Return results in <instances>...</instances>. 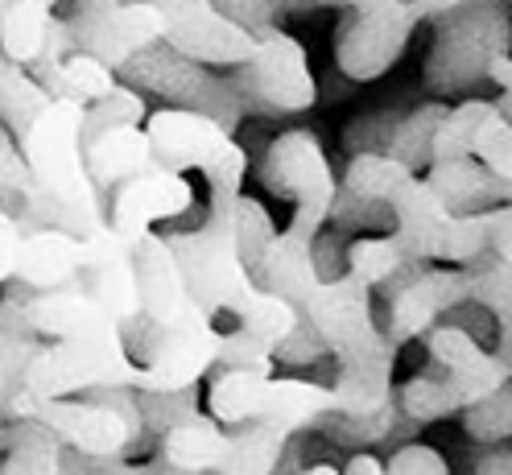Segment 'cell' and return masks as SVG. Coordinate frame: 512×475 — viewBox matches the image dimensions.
<instances>
[{
  "instance_id": "obj_12",
  "label": "cell",
  "mask_w": 512,
  "mask_h": 475,
  "mask_svg": "<svg viewBox=\"0 0 512 475\" xmlns=\"http://www.w3.org/2000/svg\"><path fill=\"white\" fill-rule=\"evenodd\" d=\"M141 364L128 356L124 339L120 343H54L29 360L25 389L54 401V397H83L104 385H128L137 389Z\"/></svg>"
},
{
  "instance_id": "obj_62",
  "label": "cell",
  "mask_w": 512,
  "mask_h": 475,
  "mask_svg": "<svg viewBox=\"0 0 512 475\" xmlns=\"http://www.w3.org/2000/svg\"><path fill=\"white\" fill-rule=\"evenodd\" d=\"M5 149H9V137H0V162H5Z\"/></svg>"
},
{
  "instance_id": "obj_59",
  "label": "cell",
  "mask_w": 512,
  "mask_h": 475,
  "mask_svg": "<svg viewBox=\"0 0 512 475\" xmlns=\"http://www.w3.org/2000/svg\"><path fill=\"white\" fill-rule=\"evenodd\" d=\"M104 475H145V463H133V459H120V463H112Z\"/></svg>"
},
{
  "instance_id": "obj_42",
  "label": "cell",
  "mask_w": 512,
  "mask_h": 475,
  "mask_svg": "<svg viewBox=\"0 0 512 475\" xmlns=\"http://www.w3.org/2000/svg\"><path fill=\"white\" fill-rule=\"evenodd\" d=\"M219 372H248V376H277L273 347L248 335L244 327H232L219 335Z\"/></svg>"
},
{
  "instance_id": "obj_45",
  "label": "cell",
  "mask_w": 512,
  "mask_h": 475,
  "mask_svg": "<svg viewBox=\"0 0 512 475\" xmlns=\"http://www.w3.org/2000/svg\"><path fill=\"white\" fill-rule=\"evenodd\" d=\"M384 471L389 475H451V463L434 447H426V442H401L393 459L384 463Z\"/></svg>"
},
{
  "instance_id": "obj_8",
  "label": "cell",
  "mask_w": 512,
  "mask_h": 475,
  "mask_svg": "<svg viewBox=\"0 0 512 475\" xmlns=\"http://www.w3.org/2000/svg\"><path fill=\"white\" fill-rule=\"evenodd\" d=\"M0 422H42L46 430H54L62 438V447L91 455V459H133V455L149 451L145 438L128 426V418H120L116 409H104L87 397L42 401L21 385L5 401V409H0Z\"/></svg>"
},
{
  "instance_id": "obj_22",
  "label": "cell",
  "mask_w": 512,
  "mask_h": 475,
  "mask_svg": "<svg viewBox=\"0 0 512 475\" xmlns=\"http://www.w3.org/2000/svg\"><path fill=\"white\" fill-rule=\"evenodd\" d=\"M83 153H87L91 182L100 186L104 195H116L124 182H133V178H141L157 166L145 124H137V129H112L104 137H95L91 145H83Z\"/></svg>"
},
{
  "instance_id": "obj_20",
  "label": "cell",
  "mask_w": 512,
  "mask_h": 475,
  "mask_svg": "<svg viewBox=\"0 0 512 475\" xmlns=\"http://www.w3.org/2000/svg\"><path fill=\"white\" fill-rule=\"evenodd\" d=\"M25 323L38 339H54V343H120L124 339V327L79 281L67 285V290L34 294L25 302Z\"/></svg>"
},
{
  "instance_id": "obj_50",
  "label": "cell",
  "mask_w": 512,
  "mask_h": 475,
  "mask_svg": "<svg viewBox=\"0 0 512 475\" xmlns=\"http://www.w3.org/2000/svg\"><path fill=\"white\" fill-rule=\"evenodd\" d=\"M343 244L335 240V236H318L314 240V265H318V277L323 281H335V277H343L347 273V252H339Z\"/></svg>"
},
{
  "instance_id": "obj_2",
  "label": "cell",
  "mask_w": 512,
  "mask_h": 475,
  "mask_svg": "<svg viewBox=\"0 0 512 475\" xmlns=\"http://www.w3.org/2000/svg\"><path fill=\"white\" fill-rule=\"evenodd\" d=\"M153 157L162 170L174 174H203L211 186V207H232L244 195L248 149L223 129L219 120L186 112V108H157L145 120Z\"/></svg>"
},
{
  "instance_id": "obj_31",
  "label": "cell",
  "mask_w": 512,
  "mask_h": 475,
  "mask_svg": "<svg viewBox=\"0 0 512 475\" xmlns=\"http://www.w3.org/2000/svg\"><path fill=\"white\" fill-rule=\"evenodd\" d=\"M418 265H426V261L413 257L397 232L360 236L356 244H347V273H356V277L368 285V290H380V285L397 281L401 273L418 269Z\"/></svg>"
},
{
  "instance_id": "obj_14",
  "label": "cell",
  "mask_w": 512,
  "mask_h": 475,
  "mask_svg": "<svg viewBox=\"0 0 512 475\" xmlns=\"http://www.w3.org/2000/svg\"><path fill=\"white\" fill-rule=\"evenodd\" d=\"M137 277H141V314L162 331H186V327H207L215 323L211 314L190 294V281L174 257L166 236L149 232L137 244Z\"/></svg>"
},
{
  "instance_id": "obj_24",
  "label": "cell",
  "mask_w": 512,
  "mask_h": 475,
  "mask_svg": "<svg viewBox=\"0 0 512 475\" xmlns=\"http://www.w3.org/2000/svg\"><path fill=\"white\" fill-rule=\"evenodd\" d=\"M29 75H34L50 100H71V104H100L104 95L116 91V71L104 67L95 54H71L67 62H38V67H29Z\"/></svg>"
},
{
  "instance_id": "obj_51",
  "label": "cell",
  "mask_w": 512,
  "mask_h": 475,
  "mask_svg": "<svg viewBox=\"0 0 512 475\" xmlns=\"http://www.w3.org/2000/svg\"><path fill=\"white\" fill-rule=\"evenodd\" d=\"M488 79H492V83H496V87L504 91V95H500V100H496V108H500V112H504V116L512 120V54H500V58L492 62V71H488Z\"/></svg>"
},
{
  "instance_id": "obj_13",
  "label": "cell",
  "mask_w": 512,
  "mask_h": 475,
  "mask_svg": "<svg viewBox=\"0 0 512 475\" xmlns=\"http://www.w3.org/2000/svg\"><path fill=\"white\" fill-rule=\"evenodd\" d=\"M422 13L409 0H397L389 9L372 13H351L335 29V62L351 83H372L380 79L393 62L405 54L409 38L418 34Z\"/></svg>"
},
{
  "instance_id": "obj_5",
  "label": "cell",
  "mask_w": 512,
  "mask_h": 475,
  "mask_svg": "<svg viewBox=\"0 0 512 475\" xmlns=\"http://www.w3.org/2000/svg\"><path fill=\"white\" fill-rule=\"evenodd\" d=\"M83 116H87L83 104L54 100L34 124H29V133L17 141V149H21L25 166L34 174L42 195L67 203L75 211L108 219V195L91 182V170H87Z\"/></svg>"
},
{
  "instance_id": "obj_60",
  "label": "cell",
  "mask_w": 512,
  "mask_h": 475,
  "mask_svg": "<svg viewBox=\"0 0 512 475\" xmlns=\"http://www.w3.org/2000/svg\"><path fill=\"white\" fill-rule=\"evenodd\" d=\"M302 475H343V467H335V463H310Z\"/></svg>"
},
{
  "instance_id": "obj_38",
  "label": "cell",
  "mask_w": 512,
  "mask_h": 475,
  "mask_svg": "<svg viewBox=\"0 0 512 475\" xmlns=\"http://www.w3.org/2000/svg\"><path fill=\"white\" fill-rule=\"evenodd\" d=\"M273 240H277V224H273L269 207L261 199H252V195H240V203H236V244H240V257H244L248 273L256 277V285H261V269H265Z\"/></svg>"
},
{
  "instance_id": "obj_1",
  "label": "cell",
  "mask_w": 512,
  "mask_h": 475,
  "mask_svg": "<svg viewBox=\"0 0 512 475\" xmlns=\"http://www.w3.org/2000/svg\"><path fill=\"white\" fill-rule=\"evenodd\" d=\"M343 190L393 211V232L405 248L426 265L467 269L488 252V211L484 215H451L446 203L389 153H356L343 170Z\"/></svg>"
},
{
  "instance_id": "obj_54",
  "label": "cell",
  "mask_w": 512,
  "mask_h": 475,
  "mask_svg": "<svg viewBox=\"0 0 512 475\" xmlns=\"http://www.w3.org/2000/svg\"><path fill=\"white\" fill-rule=\"evenodd\" d=\"M343 475H389V471H384V463H380L376 455H368V451H356V455L347 459Z\"/></svg>"
},
{
  "instance_id": "obj_63",
  "label": "cell",
  "mask_w": 512,
  "mask_h": 475,
  "mask_svg": "<svg viewBox=\"0 0 512 475\" xmlns=\"http://www.w3.org/2000/svg\"><path fill=\"white\" fill-rule=\"evenodd\" d=\"M42 5H50V9H54V5H58V0H42Z\"/></svg>"
},
{
  "instance_id": "obj_56",
  "label": "cell",
  "mask_w": 512,
  "mask_h": 475,
  "mask_svg": "<svg viewBox=\"0 0 512 475\" xmlns=\"http://www.w3.org/2000/svg\"><path fill=\"white\" fill-rule=\"evenodd\" d=\"M116 5H124V0H75L71 17H91V13H108V9H116Z\"/></svg>"
},
{
  "instance_id": "obj_29",
  "label": "cell",
  "mask_w": 512,
  "mask_h": 475,
  "mask_svg": "<svg viewBox=\"0 0 512 475\" xmlns=\"http://www.w3.org/2000/svg\"><path fill=\"white\" fill-rule=\"evenodd\" d=\"M294 434L269 426V422H248L228 430V455H223L219 475H273L281 455L290 451Z\"/></svg>"
},
{
  "instance_id": "obj_30",
  "label": "cell",
  "mask_w": 512,
  "mask_h": 475,
  "mask_svg": "<svg viewBox=\"0 0 512 475\" xmlns=\"http://www.w3.org/2000/svg\"><path fill=\"white\" fill-rule=\"evenodd\" d=\"M54 25V9L42 0H13L5 21H0V50L17 67H38L46 58V38Z\"/></svg>"
},
{
  "instance_id": "obj_34",
  "label": "cell",
  "mask_w": 512,
  "mask_h": 475,
  "mask_svg": "<svg viewBox=\"0 0 512 475\" xmlns=\"http://www.w3.org/2000/svg\"><path fill=\"white\" fill-rule=\"evenodd\" d=\"M397 405H401V414L409 422H442V418H451V414H463V405L451 389V380H446V372L438 364H430L426 372H418L413 380H405V385L397 389Z\"/></svg>"
},
{
  "instance_id": "obj_41",
  "label": "cell",
  "mask_w": 512,
  "mask_h": 475,
  "mask_svg": "<svg viewBox=\"0 0 512 475\" xmlns=\"http://www.w3.org/2000/svg\"><path fill=\"white\" fill-rule=\"evenodd\" d=\"M141 418H145L149 438L162 442L170 430L203 418V409H199V385L178 389V393H141Z\"/></svg>"
},
{
  "instance_id": "obj_44",
  "label": "cell",
  "mask_w": 512,
  "mask_h": 475,
  "mask_svg": "<svg viewBox=\"0 0 512 475\" xmlns=\"http://www.w3.org/2000/svg\"><path fill=\"white\" fill-rule=\"evenodd\" d=\"M475 162L488 166L500 182H512V120L500 108L484 120V129L475 137Z\"/></svg>"
},
{
  "instance_id": "obj_47",
  "label": "cell",
  "mask_w": 512,
  "mask_h": 475,
  "mask_svg": "<svg viewBox=\"0 0 512 475\" xmlns=\"http://www.w3.org/2000/svg\"><path fill=\"white\" fill-rule=\"evenodd\" d=\"M273 356H277V364H290V368H306V364H318L327 356V343H323V335H318L306 319H302V327L285 339V343H277L273 347Z\"/></svg>"
},
{
  "instance_id": "obj_53",
  "label": "cell",
  "mask_w": 512,
  "mask_h": 475,
  "mask_svg": "<svg viewBox=\"0 0 512 475\" xmlns=\"http://www.w3.org/2000/svg\"><path fill=\"white\" fill-rule=\"evenodd\" d=\"M413 5H418V13H422V21H446L451 13H459V9H467L471 0H413Z\"/></svg>"
},
{
  "instance_id": "obj_3",
  "label": "cell",
  "mask_w": 512,
  "mask_h": 475,
  "mask_svg": "<svg viewBox=\"0 0 512 475\" xmlns=\"http://www.w3.org/2000/svg\"><path fill=\"white\" fill-rule=\"evenodd\" d=\"M207 414L228 430L248 422H269L298 438L314 430L327 414H339V401H335V389L318 385V380L219 372L207 393Z\"/></svg>"
},
{
  "instance_id": "obj_40",
  "label": "cell",
  "mask_w": 512,
  "mask_h": 475,
  "mask_svg": "<svg viewBox=\"0 0 512 475\" xmlns=\"http://www.w3.org/2000/svg\"><path fill=\"white\" fill-rule=\"evenodd\" d=\"M471 306L488 310L496 323L512 319V265H504L496 252H484L475 265H467Z\"/></svg>"
},
{
  "instance_id": "obj_35",
  "label": "cell",
  "mask_w": 512,
  "mask_h": 475,
  "mask_svg": "<svg viewBox=\"0 0 512 475\" xmlns=\"http://www.w3.org/2000/svg\"><path fill=\"white\" fill-rule=\"evenodd\" d=\"M496 112L492 100H459L451 104V116L442 120L434 137V162H459V157H475V137L484 129V120Z\"/></svg>"
},
{
  "instance_id": "obj_18",
  "label": "cell",
  "mask_w": 512,
  "mask_h": 475,
  "mask_svg": "<svg viewBox=\"0 0 512 475\" xmlns=\"http://www.w3.org/2000/svg\"><path fill=\"white\" fill-rule=\"evenodd\" d=\"M190 207H195V186L186 182V174L153 166L149 174L124 182L112 195L108 224L116 228V236H124L137 248L157 224H170V219L186 215Z\"/></svg>"
},
{
  "instance_id": "obj_36",
  "label": "cell",
  "mask_w": 512,
  "mask_h": 475,
  "mask_svg": "<svg viewBox=\"0 0 512 475\" xmlns=\"http://www.w3.org/2000/svg\"><path fill=\"white\" fill-rule=\"evenodd\" d=\"M236 327H244L248 335H256L261 343H269V347H277V343H285L298 327H302V314H298V306L294 302H285L281 294H273V290H256V298L248 302V310L236 319Z\"/></svg>"
},
{
  "instance_id": "obj_9",
  "label": "cell",
  "mask_w": 512,
  "mask_h": 475,
  "mask_svg": "<svg viewBox=\"0 0 512 475\" xmlns=\"http://www.w3.org/2000/svg\"><path fill=\"white\" fill-rule=\"evenodd\" d=\"M120 75L128 79V87H137L141 95L149 91V95H162V100H170V108H186V112L211 116L228 133L248 116L244 100L236 95V87L228 79L211 75V67H199V62L182 58L166 42H157L145 54H137Z\"/></svg>"
},
{
  "instance_id": "obj_55",
  "label": "cell",
  "mask_w": 512,
  "mask_h": 475,
  "mask_svg": "<svg viewBox=\"0 0 512 475\" xmlns=\"http://www.w3.org/2000/svg\"><path fill=\"white\" fill-rule=\"evenodd\" d=\"M492 352L504 360V368L512 372V319H504V323H496V347Z\"/></svg>"
},
{
  "instance_id": "obj_28",
  "label": "cell",
  "mask_w": 512,
  "mask_h": 475,
  "mask_svg": "<svg viewBox=\"0 0 512 475\" xmlns=\"http://www.w3.org/2000/svg\"><path fill=\"white\" fill-rule=\"evenodd\" d=\"M42 347L46 343L25 323V302H17L13 294H0V409L25 385L29 360H34Z\"/></svg>"
},
{
  "instance_id": "obj_48",
  "label": "cell",
  "mask_w": 512,
  "mask_h": 475,
  "mask_svg": "<svg viewBox=\"0 0 512 475\" xmlns=\"http://www.w3.org/2000/svg\"><path fill=\"white\" fill-rule=\"evenodd\" d=\"M401 116H364L356 129H347V141L356 153H389V141H393V129H397ZM351 153V157H356Z\"/></svg>"
},
{
  "instance_id": "obj_17",
  "label": "cell",
  "mask_w": 512,
  "mask_h": 475,
  "mask_svg": "<svg viewBox=\"0 0 512 475\" xmlns=\"http://www.w3.org/2000/svg\"><path fill=\"white\" fill-rule=\"evenodd\" d=\"M79 285L100 302L120 327L141 319V277H137V248L116 236L112 224L83 240V269Z\"/></svg>"
},
{
  "instance_id": "obj_7",
  "label": "cell",
  "mask_w": 512,
  "mask_h": 475,
  "mask_svg": "<svg viewBox=\"0 0 512 475\" xmlns=\"http://www.w3.org/2000/svg\"><path fill=\"white\" fill-rule=\"evenodd\" d=\"M261 182L273 195L294 203V219L285 232L302 240H318L323 228L331 224V211L343 182L331 170V157L310 129H290L269 141L265 162H261Z\"/></svg>"
},
{
  "instance_id": "obj_32",
  "label": "cell",
  "mask_w": 512,
  "mask_h": 475,
  "mask_svg": "<svg viewBox=\"0 0 512 475\" xmlns=\"http://www.w3.org/2000/svg\"><path fill=\"white\" fill-rule=\"evenodd\" d=\"M50 104L54 100L46 95V87L25 67L9 62L5 50H0V124H5V133L21 141L29 133V124H34Z\"/></svg>"
},
{
  "instance_id": "obj_43",
  "label": "cell",
  "mask_w": 512,
  "mask_h": 475,
  "mask_svg": "<svg viewBox=\"0 0 512 475\" xmlns=\"http://www.w3.org/2000/svg\"><path fill=\"white\" fill-rule=\"evenodd\" d=\"M463 430L479 447H500V442H508L512 438V385H504L500 393L463 409Z\"/></svg>"
},
{
  "instance_id": "obj_52",
  "label": "cell",
  "mask_w": 512,
  "mask_h": 475,
  "mask_svg": "<svg viewBox=\"0 0 512 475\" xmlns=\"http://www.w3.org/2000/svg\"><path fill=\"white\" fill-rule=\"evenodd\" d=\"M475 475H512V447H488L475 459Z\"/></svg>"
},
{
  "instance_id": "obj_25",
  "label": "cell",
  "mask_w": 512,
  "mask_h": 475,
  "mask_svg": "<svg viewBox=\"0 0 512 475\" xmlns=\"http://www.w3.org/2000/svg\"><path fill=\"white\" fill-rule=\"evenodd\" d=\"M0 475H62V438L42 422H0Z\"/></svg>"
},
{
  "instance_id": "obj_23",
  "label": "cell",
  "mask_w": 512,
  "mask_h": 475,
  "mask_svg": "<svg viewBox=\"0 0 512 475\" xmlns=\"http://www.w3.org/2000/svg\"><path fill=\"white\" fill-rule=\"evenodd\" d=\"M426 186L446 203L451 215H484L500 207V178L479 166L475 157H459V162H434L426 174Z\"/></svg>"
},
{
  "instance_id": "obj_46",
  "label": "cell",
  "mask_w": 512,
  "mask_h": 475,
  "mask_svg": "<svg viewBox=\"0 0 512 475\" xmlns=\"http://www.w3.org/2000/svg\"><path fill=\"white\" fill-rule=\"evenodd\" d=\"M215 9L228 17V21H236V25H244L248 34H269V29H277V13H281V5H273V0H215Z\"/></svg>"
},
{
  "instance_id": "obj_27",
  "label": "cell",
  "mask_w": 512,
  "mask_h": 475,
  "mask_svg": "<svg viewBox=\"0 0 512 475\" xmlns=\"http://www.w3.org/2000/svg\"><path fill=\"white\" fill-rule=\"evenodd\" d=\"M318 281H323V277H318V265H314V240H302L294 232H277L269 257H265V269H261L265 290H273L285 302L302 306Z\"/></svg>"
},
{
  "instance_id": "obj_19",
  "label": "cell",
  "mask_w": 512,
  "mask_h": 475,
  "mask_svg": "<svg viewBox=\"0 0 512 475\" xmlns=\"http://www.w3.org/2000/svg\"><path fill=\"white\" fill-rule=\"evenodd\" d=\"M426 347H430V364H438L446 372L463 409H471L484 397L500 393L504 385H512V372L504 368V360L455 323H438L426 335Z\"/></svg>"
},
{
  "instance_id": "obj_15",
  "label": "cell",
  "mask_w": 512,
  "mask_h": 475,
  "mask_svg": "<svg viewBox=\"0 0 512 475\" xmlns=\"http://www.w3.org/2000/svg\"><path fill=\"white\" fill-rule=\"evenodd\" d=\"M83 54H95L112 71H124L137 54L166 42V17L153 0H124V5L91 17H67Z\"/></svg>"
},
{
  "instance_id": "obj_57",
  "label": "cell",
  "mask_w": 512,
  "mask_h": 475,
  "mask_svg": "<svg viewBox=\"0 0 512 475\" xmlns=\"http://www.w3.org/2000/svg\"><path fill=\"white\" fill-rule=\"evenodd\" d=\"M335 5H347L351 13H372V9H389L397 0H335Z\"/></svg>"
},
{
  "instance_id": "obj_6",
  "label": "cell",
  "mask_w": 512,
  "mask_h": 475,
  "mask_svg": "<svg viewBox=\"0 0 512 475\" xmlns=\"http://www.w3.org/2000/svg\"><path fill=\"white\" fill-rule=\"evenodd\" d=\"M512 50V17L508 0H471L467 9L434 25V46L426 58V87L446 95H467L484 83L492 62Z\"/></svg>"
},
{
  "instance_id": "obj_21",
  "label": "cell",
  "mask_w": 512,
  "mask_h": 475,
  "mask_svg": "<svg viewBox=\"0 0 512 475\" xmlns=\"http://www.w3.org/2000/svg\"><path fill=\"white\" fill-rule=\"evenodd\" d=\"M83 269V240L71 232H54V228H29L21 236V257H17V277L29 285L34 294L50 290H67L79 281Z\"/></svg>"
},
{
  "instance_id": "obj_58",
  "label": "cell",
  "mask_w": 512,
  "mask_h": 475,
  "mask_svg": "<svg viewBox=\"0 0 512 475\" xmlns=\"http://www.w3.org/2000/svg\"><path fill=\"white\" fill-rule=\"evenodd\" d=\"M145 475H186V471H178V467H170L162 455H153V459H145Z\"/></svg>"
},
{
  "instance_id": "obj_26",
  "label": "cell",
  "mask_w": 512,
  "mask_h": 475,
  "mask_svg": "<svg viewBox=\"0 0 512 475\" xmlns=\"http://www.w3.org/2000/svg\"><path fill=\"white\" fill-rule=\"evenodd\" d=\"M157 455L186 475H219L223 455H228V426H219L211 414H203L195 422L170 430L157 442Z\"/></svg>"
},
{
  "instance_id": "obj_64",
  "label": "cell",
  "mask_w": 512,
  "mask_h": 475,
  "mask_svg": "<svg viewBox=\"0 0 512 475\" xmlns=\"http://www.w3.org/2000/svg\"><path fill=\"white\" fill-rule=\"evenodd\" d=\"M0 137H9V133H5V124H0Z\"/></svg>"
},
{
  "instance_id": "obj_11",
  "label": "cell",
  "mask_w": 512,
  "mask_h": 475,
  "mask_svg": "<svg viewBox=\"0 0 512 475\" xmlns=\"http://www.w3.org/2000/svg\"><path fill=\"white\" fill-rule=\"evenodd\" d=\"M219 327H186V331H162L145 314L124 327L128 356L141 364L137 393H178L190 389L219 364Z\"/></svg>"
},
{
  "instance_id": "obj_33",
  "label": "cell",
  "mask_w": 512,
  "mask_h": 475,
  "mask_svg": "<svg viewBox=\"0 0 512 475\" xmlns=\"http://www.w3.org/2000/svg\"><path fill=\"white\" fill-rule=\"evenodd\" d=\"M446 116H451V104L446 100H430L422 108H413L409 116H401L393 129V141H389V157H397L413 174H426L434 166V137Z\"/></svg>"
},
{
  "instance_id": "obj_61",
  "label": "cell",
  "mask_w": 512,
  "mask_h": 475,
  "mask_svg": "<svg viewBox=\"0 0 512 475\" xmlns=\"http://www.w3.org/2000/svg\"><path fill=\"white\" fill-rule=\"evenodd\" d=\"M500 203H512V182H500Z\"/></svg>"
},
{
  "instance_id": "obj_10",
  "label": "cell",
  "mask_w": 512,
  "mask_h": 475,
  "mask_svg": "<svg viewBox=\"0 0 512 475\" xmlns=\"http://www.w3.org/2000/svg\"><path fill=\"white\" fill-rule=\"evenodd\" d=\"M236 95L248 112L277 116V112H306L318 100V79L310 71L306 46L285 34V29H269L256 38V54L228 75Z\"/></svg>"
},
{
  "instance_id": "obj_4",
  "label": "cell",
  "mask_w": 512,
  "mask_h": 475,
  "mask_svg": "<svg viewBox=\"0 0 512 475\" xmlns=\"http://www.w3.org/2000/svg\"><path fill=\"white\" fill-rule=\"evenodd\" d=\"M166 244L190 281V294L211 314H240L256 298V277L248 273L240 244H236V203L232 207H207V219L190 232H166Z\"/></svg>"
},
{
  "instance_id": "obj_37",
  "label": "cell",
  "mask_w": 512,
  "mask_h": 475,
  "mask_svg": "<svg viewBox=\"0 0 512 475\" xmlns=\"http://www.w3.org/2000/svg\"><path fill=\"white\" fill-rule=\"evenodd\" d=\"M149 120V108H145V95L128 83H116L112 95H104L100 104H91L87 116H83V145H91L95 137H104L112 129H137V124Z\"/></svg>"
},
{
  "instance_id": "obj_16",
  "label": "cell",
  "mask_w": 512,
  "mask_h": 475,
  "mask_svg": "<svg viewBox=\"0 0 512 475\" xmlns=\"http://www.w3.org/2000/svg\"><path fill=\"white\" fill-rule=\"evenodd\" d=\"M459 306H471L467 269L434 265L389 294V327L384 331H389L393 343H409L418 335H430L446 314H455Z\"/></svg>"
},
{
  "instance_id": "obj_49",
  "label": "cell",
  "mask_w": 512,
  "mask_h": 475,
  "mask_svg": "<svg viewBox=\"0 0 512 475\" xmlns=\"http://www.w3.org/2000/svg\"><path fill=\"white\" fill-rule=\"evenodd\" d=\"M488 252L504 265H512V203H500L488 211Z\"/></svg>"
},
{
  "instance_id": "obj_39",
  "label": "cell",
  "mask_w": 512,
  "mask_h": 475,
  "mask_svg": "<svg viewBox=\"0 0 512 475\" xmlns=\"http://www.w3.org/2000/svg\"><path fill=\"white\" fill-rule=\"evenodd\" d=\"M401 405L393 401L389 409L380 414H368V418H351V414H327L314 430L327 434L331 442H343V447H380L384 438H393L397 426H401Z\"/></svg>"
}]
</instances>
